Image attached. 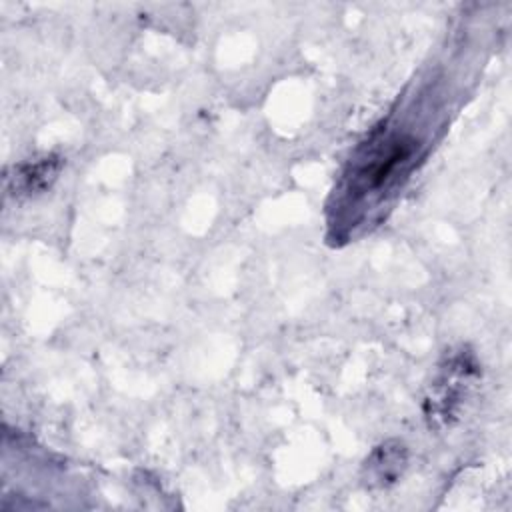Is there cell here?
Instances as JSON below:
<instances>
[{
	"label": "cell",
	"mask_w": 512,
	"mask_h": 512,
	"mask_svg": "<svg viewBox=\"0 0 512 512\" xmlns=\"http://www.w3.org/2000/svg\"><path fill=\"white\" fill-rule=\"evenodd\" d=\"M416 138L396 132H376L350 160L344 174V208L378 204L408 174Z\"/></svg>",
	"instance_id": "cell-1"
},
{
	"label": "cell",
	"mask_w": 512,
	"mask_h": 512,
	"mask_svg": "<svg viewBox=\"0 0 512 512\" xmlns=\"http://www.w3.org/2000/svg\"><path fill=\"white\" fill-rule=\"evenodd\" d=\"M476 378L478 364L470 352L462 348L446 356V362L440 366V372L424 400V412L430 426H446L456 418L462 400L468 396Z\"/></svg>",
	"instance_id": "cell-2"
},
{
	"label": "cell",
	"mask_w": 512,
	"mask_h": 512,
	"mask_svg": "<svg viewBox=\"0 0 512 512\" xmlns=\"http://www.w3.org/2000/svg\"><path fill=\"white\" fill-rule=\"evenodd\" d=\"M62 160L54 154H48L34 162H24L14 166V174L6 178L8 192L14 196H34L42 194L58 178Z\"/></svg>",
	"instance_id": "cell-3"
},
{
	"label": "cell",
	"mask_w": 512,
	"mask_h": 512,
	"mask_svg": "<svg viewBox=\"0 0 512 512\" xmlns=\"http://www.w3.org/2000/svg\"><path fill=\"white\" fill-rule=\"evenodd\" d=\"M406 468V450L400 442L378 446L364 464V482L370 488H386L402 476Z\"/></svg>",
	"instance_id": "cell-4"
}]
</instances>
